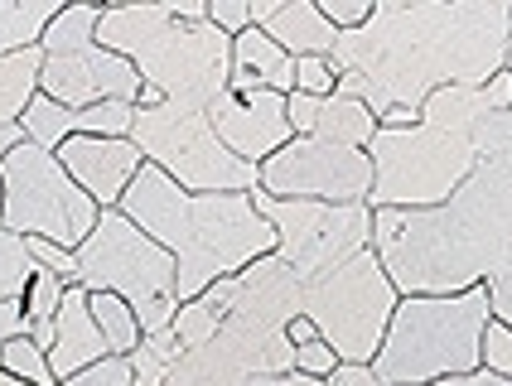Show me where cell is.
I'll return each mask as SVG.
<instances>
[{
    "label": "cell",
    "instance_id": "24",
    "mask_svg": "<svg viewBox=\"0 0 512 386\" xmlns=\"http://www.w3.org/2000/svg\"><path fill=\"white\" fill-rule=\"evenodd\" d=\"M39 68H44V49L0 58V126H20L25 107L39 92Z\"/></svg>",
    "mask_w": 512,
    "mask_h": 386
},
{
    "label": "cell",
    "instance_id": "35",
    "mask_svg": "<svg viewBox=\"0 0 512 386\" xmlns=\"http://www.w3.org/2000/svg\"><path fill=\"white\" fill-rule=\"evenodd\" d=\"M63 386H136V372H131V358L107 353L102 362H92L87 372H78L73 382H63Z\"/></svg>",
    "mask_w": 512,
    "mask_h": 386
},
{
    "label": "cell",
    "instance_id": "13",
    "mask_svg": "<svg viewBox=\"0 0 512 386\" xmlns=\"http://www.w3.org/2000/svg\"><path fill=\"white\" fill-rule=\"evenodd\" d=\"M141 73L136 63H126L121 54L92 44V49H78V54H44V68H39V92L54 97L58 107H97V102H141Z\"/></svg>",
    "mask_w": 512,
    "mask_h": 386
},
{
    "label": "cell",
    "instance_id": "16",
    "mask_svg": "<svg viewBox=\"0 0 512 386\" xmlns=\"http://www.w3.org/2000/svg\"><path fill=\"white\" fill-rule=\"evenodd\" d=\"M305 314V280L285 266L281 256H261L237 276V295H232L228 319L252 324L261 333H285V324Z\"/></svg>",
    "mask_w": 512,
    "mask_h": 386
},
{
    "label": "cell",
    "instance_id": "22",
    "mask_svg": "<svg viewBox=\"0 0 512 386\" xmlns=\"http://www.w3.org/2000/svg\"><path fill=\"white\" fill-rule=\"evenodd\" d=\"M247 382H252V372L232 358V348L223 338L184 353V358L174 362V372L165 377V386H247Z\"/></svg>",
    "mask_w": 512,
    "mask_h": 386
},
{
    "label": "cell",
    "instance_id": "5",
    "mask_svg": "<svg viewBox=\"0 0 512 386\" xmlns=\"http://www.w3.org/2000/svg\"><path fill=\"white\" fill-rule=\"evenodd\" d=\"M493 319L488 285L464 295H406L392 309L372 372L382 386H435L484 367V329Z\"/></svg>",
    "mask_w": 512,
    "mask_h": 386
},
{
    "label": "cell",
    "instance_id": "40",
    "mask_svg": "<svg viewBox=\"0 0 512 386\" xmlns=\"http://www.w3.org/2000/svg\"><path fill=\"white\" fill-rule=\"evenodd\" d=\"M488 304H493V319L512 329V256L488 276Z\"/></svg>",
    "mask_w": 512,
    "mask_h": 386
},
{
    "label": "cell",
    "instance_id": "50",
    "mask_svg": "<svg viewBox=\"0 0 512 386\" xmlns=\"http://www.w3.org/2000/svg\"><path fill=\"white\" fill-rule=\"evenodd\" d=\"M0 348H5V343H0Z\"/></svg>",
    "mask_w": 512,
    "mask_h": 386
},
{
    "label": "cell",
    "instance_id": "38",
    "mask_svg": "<svg viewBox=\"0 0 512 386\" xmlns=\"http://www.w3.org/2000/svg\"><path fill=\"white\" fill-rule=\"evenodd\" d=\"M334 367H339V353H334L324 338H314V343H305V348H295V372H300V377L329 382V377H334Z\"/></svg>",
    "mask_w": 512,
    "mask_h": 386
},
{
    "label": "cell",
    "instance_id": "4",
    "mask_svg": "<svg viewBox=\"0 0 512 386\" xmlns=\"http://www.w3.org/2000/svg\"><path fill=\"white\" fill-rule=\"evenodd\" d=\"M97 44L136 63L141 83L160 87L170 107L208 111L232 83V39L208 25L203 0L102 5Z\"/></svg>",
    "mask_w": 512,
    "mask_h": 386
},
{
    "label": "cell",
    "instance_id": "30",
    "mask_svg": "<svg viewBox=\"0 0 512 386\" xmlns=\"http://www.w3.org/2000/svg\"><path fill=\"white\" fill-rule=\"evenodd\" d=\"M29 276H34V256L20 232L0 227V300H25Z\"/></svg>",
    "mask_w": 512,
    "mask_h": 386
},
{
    "label": "cell",
    "instance_id": "23",
    "mask_svg": "<svg viewBox=\"0 0 512 386\" xmlns=\"http://www.w3.org/2000/svg\"><path fill=\"white\" fill-rule=\"evenodd\" d=\"M58 10H63L58 0H0V58L39 49Z\"/></svg>",
    "mask_w": 512,
    "mask_h": 386
},
{
    "label": "cell",
    "instance_id": "39",
    "mask_svg": "<svg viewBox=\"0 0 512 386\" xmlns=\"http://www.w3.org/2000/svg\"><path fill=\"white\" fill-rule=\"evenodd\" d=\"M208 25L223 29L228 39L247 34V29H252V0H213V5H208Z\"/></svg>",
    "mask_w": 512,
    "mask_h": 386
},
{
    "label": "cell",
    "instance_id": "2",
    "mask_svg": "<svg viewBox=\"0 0 512 386\" xmlns=\"http://www.w3.org/2000/svg\"><path fill=\"white\" fill-rule=\"evenodd\" d=\"M372 251L401 300L464 295L512 256V140L440 208H372Z\"/></svg>",
    "mask_w": 512,
    "mask_h": 386
},
{
    "label": "cell",
    "instance_id": "32",
    "mask_svg": "<svg viewBox=\"0 0 512 386\" xmlns=\"http://www.w3.org/2000/svg\"><path fill=\"white\" fill-rule=\"evenodd\" d=\"M63 295H68V280L44 271V266H34L29 290H25V314L34 324H49V319H58V309H63Z\"/></svg>",
    "mask_w": 512,
    "mask_h": 386
},
{
    "label": "cell",
    "instance_id": "46",
    "mask_svg": "<svg viewBox=\"0 0 512 386\" xmlns=\"http://www.w3.org/2000/svg\"><path fill=\"white\" fill-rule=\"evenodd\" d=\"M15 145H25V126H0V160H5Z\"/></svg>",
    "mask_w": 512,
    "mask_h": 386
},
{
    "label": "cell",
    "instance_id": "34",
    "mask_svg": "<svg viewBox=\"0 0 512 386\" xmlns=\"http://www.w3.org/2000/svg\"><path fill=\"white\" fill-rule=\"evenodd\" d=\"M484 372L512 382V329L498 324V319H488V329H484Z\"/></svg>",
    "mask_w": 512,
    "mask_h": 386
},
{
    "label": "cell",
    "instance_id": "49",
    "mask_svg": "<svg viewBox=\"0 0 512 386\" xmlns=\"http://www.w3.org/2000/svg\"><path fill=\"white\" fill-rule=\"evenodd\" d=\"M0 213H5V184H0Z\"/></svg>",
    "mask_w": 512,
    "mask_h": 386
},
{
    "label": "cell",
    "instance_id": "29",
    "mask_svg": "<svg viewBox=\"0 0 512 386\" xmlns=\"http://www.w3.org/2000/svg\"><path fill=\"white\" fill-rule=\"evenodd\" d=\"M179 358H184V348H179L174 329L141 338V348L131 353V372H136V386H165V377L174 372V362H179Z\"/></svg>",
    "mask_w": 512,
    "mask_h": 386
},
{
    "label": "cell",
    "instance_id": "27",
    "mask_svg": "<svg viewBox=\"0 0 512 386\" xmlns=\"http://www.w3.org/2000/svg\"><path fill=\"white\" fill-rule=\"evenodd\" d=\"M87 309H92V319H97V329L107 338V353L116 358H131L136 348H141V319L131 314V304L116 300V295H92L87 290Z\"/></svg>",
    "mask_w": 512,
    "mask_h": 386
},
{
    "label": "cell",
    "instance_id": "41",
    "mask_svg": "<svg viewBox=\"0 0 512 386\" xmlns=\"http://www.w3.org/2000/svg\"><path fill=\"white\" fill-rule=\"evenodd\" d=\"M324 386H382V377L372 372V362H339Z\"/></svg>",
    "mask_w": 512,
    "mask_h": 386
},
{
    "label": "cell",
    "instance_id": "28",
    "mask_svg": "<svg viewBox=\"0 0 512 386\" xmlns=\"http://www.w3.org/2000/svg\"><path fill=\"white\" fill-rule=\"evenodd\" d=\"M484 97L479 87H440L430 92L426 107H421V121L430 126H445V131H474V121L484 116Z\"/></svg>",
    "mask_w": 512,
    "mask_h": 386
},
{
    "label": "cell",
    "instance_id": "20",
    "mask_svg": "<svg viewBox=\"0 0 512 386\" xmlns=\"http://www.w3.org/2000/svg\"><path fill=\"white\" fill-rule=\"evenodd\" d=\"M237 92H295V58L285 54L281 44L266 29H247L232 39V83Z\"/></svg>",
    "mask_w": 512,
    "mask_h": 386
},
{
    "label": "cell",
    "instance_id": "11",
    "mask_svg": "<svg viewBox=\"0 0 512 386\" xmlns=\"http://www.w3.org/2000/svg\"><path fill=\"white\" fill-rule=\"evenodd\" d=\"M256 213L276 227V256L295 276L319 280L334 266L353 261L372 247V208L368 203H314V198H271L252 193Z\"/></svg>",
    "mask_w": 512,
    "mask_h": 386
},
{
    "label": "cell",
    "instance_id": "44",
    "mask_svg": "<svg viewBox=\"0 0 512 386\" xmlns=\"http://www.w3.org/2000/svg\"><path fill=\"white\" fill-rule=\"evenodd\" d=\"M435 386H512V382H503V377H493V372H469V377H450V382H435Z\"/></svg>",
    "mask_w": 512,
    "mask_h": 386
},
{
    "label": "cell",
    "instance_id": "26",
    "mask_svg": "<svg viewBox=\"0 0 512 386\" xmlns=\"http://www.w3.org/2000/svg\"><path fill=\"white\" fill-rule=\"evenodd\" d=\"M97 25H102V5H63L54 15V25L44 29L39 49L44 54H78L97 44Z\"/></svg>",
    "mask_w": 512,
    "mask_h": 386
},
{
    "label": "cell",
    "instance_id": "17",
    "mask_svg": "<svg viewBox=\"0 0 512 386\" xmlns=\"http://www.w3.org/2000/svg\"><path fill=\"white\" fill-rule=\"evenodd\" d=\"M285 116H290V131L295 136H314L329 140V145H348V150H368L377 136V116L353 97H305V92H290L285 97Z\"/></svg>",
    "mask_w": 512,
    "mask_h": 386
},
{
    "label": "cell",
    "instance_id": "7",
    "mask_svg": "<svg viewBox=\"0 0 512 386\" xmlns=\"http://www.w3.org/2000/svg\"><path fill=\"white\" fill-rule=\"evenodd\" d=\"M372 193L368 208H440L474 174L479 155L469 131H445L416 121L406 131H382L368 145Z\"/></svg>",
    "mask_w": 512,
    "mask_h": 386
},
{
    "label": "cell",
    "instance_id": "36",
    "mask_svg": "<svg viewBox=\"0 0 512 386\" xmlns=\"http://www.w3.org/2000/svg\"><path fill=\"white\" fill-rule=\"evenodd\" d=\"M314 5L339 34H353V29H363L372 20V0H314Z\"/></svg>",
    "mask_w": 512,
    "mask_h": 386
},
{
    "label": "cell",
    "instance_id": "37",
    "mask_svg": "<svg viewBox=\"0 0 512 386\" xmlns=\"http://www.w3.org/2000/svg\"><path fill=\"white\" fill-rule=\"evenodd\" d=\"M25 242H29L34 266H44V271L63 276L68 285H78V251H63V247H54V242H44V237H25Z\"/></svg>",
    "mask_w": 512,
    "mask_h": 386
},
{
    "label": "cell",
    "instance_id": "42",
    "mask_svg": "<svg viewBox=\"0 0 512 386\" xmlns=\"http://www.w3.org/2000/svg\"><path fill=\"white\" fill-rule=\"evenodd\" d=\"M479 97H484L488 111H512V73L503 68V73H493L484 87H479Z\"/></svg>",
    "mask_w": 512,
    "mask_h": 386
},
{
    "label": "cell",
    "instance_id": "19",
    "mask_svg": "<svg viewBox=\"0 0 512 386\" xmlns=\"http://www.w3.org/2000/svg\"><path fill=\"white\" fill-rule=\"evenodd\" d=\"M58 338L54 348H49V372H54V382H73L78 372H87L92 362L107 358V338L97 329V319H92V309H87V290L83 285H68V295H63V309H58Z\"/></svg>",
    "mask_w": 512,
    "mask_h": 386
},
{
    "label": "cell",
    "instance_id": "6",
    "mask_svg": "<svg viewBox=\"0 0 512 386\" xmlns=\"http://www.w3.org/2000/svg\"><path fill=\"white\" fill-rule=\"evenodd\" d=\"M78 285L92 295H116L141 319V333L174 329L179 314V266L155 237H145L121 208L97 218V232L78 247Z\"/></svg>",
    "mask_w": 512,
    "mask_h": 386
},
{
    "label": "cell",
    "instance_id": "3",
    "mask_svg": "<svg viewBox=\"0 0 512 386\" xmlns=\"http://www.w3.org/2000/svg\"><path fill=\"white\" fill-rule=\"evenodd\" d=\"M116 208L174 256L179 304L276 251V227L256 213L252 193H189L155 165H141Z\"/></svg>",
    "mask_w": 512,
    "mask_h": 386
},
{
    "label": "cell",
    "instance_id": "21",
    "mask_svg": "<svg viewBox=\"0 0 512 386\" xmlns=\"http://www.w3.org/2000/svg\"><path fill=\"white\" fill-rule=\"evenodd\" d=\"M232 295H237V276L213 280L199 300L179 304V314H174V338H179V348H184V353H194V348H203V343H213V338H218V329L228 324Z\"/></svg>",
    "mask_w": 512,
    "mask_h": 386
},
{
    "label": "cell",
    "instance_id": "47",
    "mask_svg": "<svg viewBox=\"0 0 512 386\" xmlns=\"http://www.w3.org/2000/svg\"><path fill=\"white\" fill-rule=\"evenodd\" d=\"M0 386H29V382H20V377H10V372H0Z\"/></svg>",
    "mask_w": 512,
    "mask_h": 386
},
{
    "label": "cell",
    "instance_id": "45",
    "mask_svg": "<svg viewBox=\"0 0 512 386\" xmlns=\"http://www.w3.org/2000/svg\"><path fill=\"white\" fill-rule=\"evenodd\" d=\"M247 386H324L314 377H300V372H281V377H252Z\"/></svg>",
    "mask_w": 512,
    "mask_h": 386
},
{
    "label": "cell",
    "instance_id": "15",
    "mask_svg": "<svg viewBox=\"0 0 512 386\" xmlns=\"http://www.w3.org/2000/svg\"><path fill=\"white\" fill-rule=\"evenodd\" d=\"M58 165L68 169V179L107 213L121 203V193L131 189V179L141 174L145 155L131 136H73L58 145Z\"/></svg>",
    "mask_w": 512,
    "mask_h": 386
},
{
    "label": "cell",
    "instance_id": "12",
    "mask_svg": "<svg viewBox=\"0 0 512 386\" xmlns=\"http://www.w3.org/2000/svg\"><path fill=\"white\" fill-rule=\"evenodd\" d=\"M261 193L271 198H314V203H368L372 160L314 136H295L261 165Z\"/></svg>",
    "mask_w": 512,
    "mask_h": 386
},
{
    "label": "cell",
    "instance_id": "8",
    "mask_svg": "<svg viewBox=\"0 0 512 386\" xmlns=\"http://www.w3.org/2000/svg\"><path fill=\"white\" fill-rule=\"evenodd\" d=\"M0 184H5L0 227H10L20 237H44L63 251H78L97 232L102 208L68 179L58 155L29 145V140L0 160Z\"/></svg>",
    "mask_w": 512,
    "mask_h": 386
},
{
    "label": "cell",
    "instance_id": "10",
    "mask_svg": "<svg viewBox=\"0 0 512 386\" xmlns=\"http://www.w3.org/2000/svg\"><path fill=\"white\" fill-rule=\"evenodd\" d=\"M397 290L382 271L377 251H358L353 261L334 266L329 276L305 285V314L314 319L319 338L339 353V362H372L382 348V333L392 324Z\"/></svg>",
    "mask_w": 512,
    "mask_h": 386
},
{
    "label": "cell",
    "instance_id": "33",
    "mask_svg": "<svg viewBox=\"0 0 512 386\" xmlns=\"http://www.w3.org/2000/svg\"><path fill=\"white\" fill-rule=\"evenodd\" d=\"M339 87V73L329 58H295V92L305 97H334Z\"/></svg>",
    "mask_w": 512,
    "mask_h": 386
},
{
    "label": "cell",
    "instance_id": "18",
    "mask_svg": "<svg viewBox=\"0 0 512 386\" xmlns=\"http://www.w3.org/2000/svg\"><path fill=\"white\" fill-rule=\"evenodd\" d=\"M252 25L266 29L290 58H334L339 29L319 15L314 0H256Z\"/></svg>",
    "mask_w": 512,
    "mask_h": 386
},
{
    "label": "cell",
    "instance_id": "31",
    "mask_svg": "<svg viewBox=\"0 0 512 386\" xmlns=\"http://www.w3.org/2000/svg\"><path fill=\"white\" fill-rule=\"evenodd\" d=\"M0 372H10V377H20V382H29V386H58L54 372H49V353L34 348L29 338H10V343L0 348Z\"/></svg>",
    "mask_w": 512,
    "mask_h": 386
},
{
    "label": "cell",
    "instance_id": "9",
    "mask_svg": "<svg viewBox=\"0 0 512 386\" xmlns=\"http://www.w3.org/2000/svg\"><path fill=\"white\" fill-rule=\"evenodd\" d=\"M131 140L141 145L145 165L170 174L179 189L189 193H256L261 189V169L237 160L228 145L218 140L208 111L184 107H155L136 111Z\"/></svg>",
    "mask_w": 512,
    "mask_h": 386
},
{
    "label": "cell",
    "instance_id": "25",
    "mask_svg": "<svg viewBox=\"0 0 512 386\" xmlns=\"http://www.w3.org/2000/svg\"><path fill=\"white\" fill-rule=\"evenodd\" d=\"M20 126H25V140H29V145H39V150L58 155V145H63V140L78 136V111H73V107H58L54 97L34 92V102L25 107Z\"/></svg>",
    "mask_w": 512,
    "mask_h": 386
},
{
    "label": "cell",
    "instance_id": "1",
    "mask_svg": "<svg viewBox=\"0 0 512 386\" xmlns=\"http://www.w3.org/2000/svg\"><path fill=\"white\" fill-rule=\"evenodd\" d=\"M508 0H372V20L334 44L343 97L382 121L387 111L421 116L440 87H484L508 68Z\"/></svg>",
    "mask_w": 512,
    "mask_h": 386
},
{
    "label": "cell",
    "instance_id": "43",
    "mask_svg": "<svg viewBox=\"0 0 512 386\" xmlns=\"http://www.w3.org/2000/svg\"><path fill=\"white\" fill-rule=\"evenodd\" d=\"M285 338H290V348H305V343H314V338H319V329H314L310 314H295V319L285 324Z\"/></svg>",
    "mask_w": 512,
    "mask_h": 386
},
{
    "label": "cell",
    "instance_id": "48",
    "mask_svg": "<svg viewBox=\"0 0 512 386\" xmlns=\"http://www.w3.org/2000/svg\"><path fill=\"white\" fill-rule=\"evenodd\" d=\"M508 73H512V34H508Z\"/></svg>",
    "mask_w": 512,
    "mask_h": 386
},
{
    "label": "cell",
    "instance_id": "14",
    "mask_svg": "<svg viewBox=\"0 0 512 386\" xmlns=\"http://www.w3.org/2000/svg\"><path fill=\"white\" fill-rule=\"evenodd\" d=\"M208 121H213L218 140L228 145L232 155L256 169L295 140L281 92H237V87H228V92L208 107Z\"/></svg>",
    "mask_w": 512,
    "mask_h": 386
}]
</instances>
